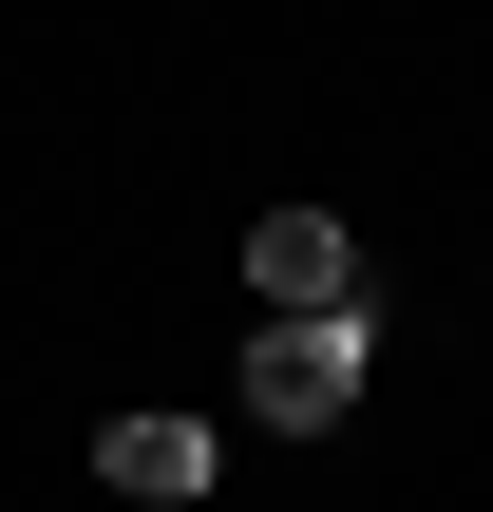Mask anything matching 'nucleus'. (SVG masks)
Listing matches in <instances>:
<instances>
[{
  "label": "nucleus",
  "mask_w": 493,
  "mask_h": 512,
  "mask_svg": "<svg viewBox=\"0 0 493 512\" xmlns=\"http://www.w3.org/2000/svg\"><path fill=\"white\" fill-rule=\"evenodd\" d=\"M247 304L266 323H361V228L342 209H266L247 228Z\"/></svg>",
  "instance_id": "f257e3e1"
},
{
  "label": "nucleus",
  "mask_w": 493,
  "mask_h": 512,
  "mask_svg": "<svg viewBox=\"0 0 493 512\" xmlns=\"http://www.w3.org/2000/svg\"><path fill=\"white\" fill-rule=\"evenodd\" d=\"M342 399H361V323H266L247 342V418L266 437H323Z\"/></svg>",
  "instance_id": "f03ea898"
},
{
  "label": "nucleus",
  "mask_w": 493,
  "mask_h": 512,
  "mask_svg": "<svg viewBox=\"0 0 493 512\" xmlns=\"http://www.w3.org/2000/svg\"><path fill=\"white\" fill-rule=\"evenodd\" d=\"M95 475H114V494H152V512H190L209 475H228V437H209V418H114V437H95Z\"/></svg>",
  "instance_id": "7ed1b4c3"
}]
</instances>
